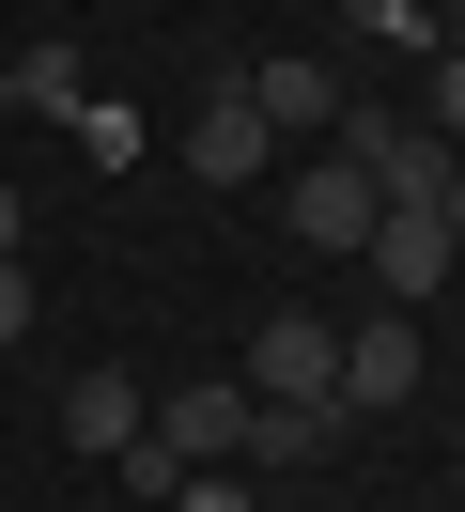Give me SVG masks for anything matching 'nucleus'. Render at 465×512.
Instances as JSON below:
<instances>
[{"instance_id":"nucleus-1","label":"nucleus","mask_w":465,"mask_h":512,"mask_svg":"<svg viewBox=\"0 0 465 512\" xmlns=\"http://www.w3.org/2000/svg\"><path fill=\"white\" fill-rule=\"evenodd\" d=\"M326 156H357V171H372V202H450V171H465L434 125H403V109H372V94H341Z\"/></svg>"},{"instance_id":"nucleus-2","label":"nucleus","mask_w":465,"mask_h":512,"mask_svg":"<svg viewBox=\"0 0 465 512\" xmlns=\"http://www.w3.org/2000/svg\"><path fill=\"white\" fill-rule=\"evenodd\" d=\"M341 388V326L326 311H264L248 326V404H326Z\"/></svg>"},{"instance_id":"nucleus-3","label":"nucleus","mask_w":465,"mask_h":512,"mask_svg":"<svg viewBox=\"0 0 465 512\" xmlns=\"http://www.w3.org/2000/svg\"><path fill=\"white\" fill-rule=\"evenodd\" d=\"M171 466H233L248 450V373H202V388H155V419H140Z\"/></svg>"},{"instance_id":"nucleus-4","label":"nucleus","mask_w":465,"mask_h":512,"mask_svg":"<svg viewBox=\"0 0 465 512\" xmlns=\"http://www.w3.org/2000/svg\"><path fill=\"white\" fill-rule=\"evenodd\" d=\"M233 94L264 109V140H326V125H341V63H310V47H264V63H233Z\"/></svg>"},{"instance_id":"nucleus-5","label":"nucleus","mask_w":465,"mask_h":512,"mask_svg":"<svg viewBox=\"0 0 465 512\" xmlns=\"http://www.w3.org/2000/svg\"><path fill=\"white\" fill-rule=\"evenodd\" d=\"M403 388H419V311H372V326H341V388H326V404H341V419H388Z\"/></svg>"},{"instance_id":"nucleus-6","label":"nucleus","mask_w":465,"mask_h":512,"mask_svg":"<svg viewBox=\"0 0 465 512\" xmlns=\"http://www.w3.org/2000/svg\"><path fill=\"white\" fill-rule=\"evenodd\" d=\"M279 218H295V249H372V218H388V202H372L357 156H310L295 187H279Z\"/></svg>"},{"instance_id":"nucleus-7","label":"nucleus","mask_w":465,"mask_h":512,"mask_svg":"<svg viewBox=\"0 0 465 512\" xmlns=\"http://www.w3.org/2000/svg\"><path fill=\"white\" fill-rule=\"evenodd\" d=\"M357 264H372V295H388V311H419V295L450 280L465 249H450V218H434V202H388V218H372V249H357Z\"/></svg>"},{"instance_id":"nucleus-8","label":"nucleus","mask_w":465,"mask_h":512,"mask_svg":"<svg viewBox=\"0 0 465 512\" xmlns=\"http://www.w3.org/2000/svg\"><path fill=\"white\" fill-rule=\"evenodd\" d=\"M264 156H279V140H264V109L217 78V94L186 109V171H202V187H264Z\"/></svg>"},{"instance_id":"nucleus-9","label":"nucleus","mask_w":465,"mask_h":512,"mask_svg":"<svg viewBox=\"0 0 465 512\" xmlns=\"http://www.w3.org/2000/svg\"><path fill=\"white\" fill-rule=\"evenodd\" d=\"M326 450H341V404H248V450H233V466L279 481V466H326Z\"/></svg>"},{"instance_id":"nucleus-10","label":"nucleus","mask_w":465,"mask_h":512,"mask_svg":"<svg viewBox=\"0 0 465 512\" xmlns=\"http://www.w3.org/2000/svg\"><path fill=\"white\" fill-rule=\"evenodd\" d=\"M62 435H78L93 466H109V450L140 435V373H62Z\"/></svg>"},{"instance_id":"nucleus-11","label":"nucleus","mask_w":465,"mask_h":512,"mask_svg":"<svg viewBox=\"0 0 465 512\" xmlns=\"http://www.w3.org/2000/svg\"><path fill=\"white\" fill-rule=\"evenodd\" d=\"M78 94H93V63H78V47H16V63H0V109H47V125H78Z\"/></svg>"},{"instance_id":"nucleus-12","label":"nucleus","mask_w":465,"mask_h":512,"mask_svg":"<svg viewBox=\"0 0 465 512\" xmlns=\"http://www.w3.org/2000/svg\"><path fill=\"white\" fill-rule=\"evenodd\" d=\"M341 32H357V47H403V63L450 47V32H434V0H341Z\"/></svg>"},{"instance_id":"nucleus-13","label":"nucleus","mask_w":465,"mask_h":512,"mask_svg":"<svg viewBox=\"0 0 465 512\" xmlns=\"http://www.w3.org/2000/svg\"><path fill=\"white\" fill-rule=\"evenodd\" d=\"M78 156H93V171H124V156H140V109H109V94H78Z\"/></svg>"},{"instance_id":"nucleus-14","label":"nucleus","mask_w":465,"mask_h":512,"mask_svg":"<svg viewBox=\"0 0 465 512\" xmlns=\"http://www.w3.org/2000/svg\"><path fill=\"white\" fill-rule=\"evenodd\" d=\"M171 512H264V481H248V466H186Z\"/></svg>"},{"instance_id":"nucleus-15","label":"nucleus","mask_w":465,"mask_h":512,"mask_svg":"<svg viewBox=\"0 0 465 512\" xmlns=\"http://www.w3.org/2000/svg\"><path fill=\"white\" fill-rule=\"evenodd\" d=\"M109 466H124V497H140V512H171V481H186V466H171V450H155V435H124Z\"/></svg>"},{"instance_id":"nucleus-16","label":"nucleus","mask_w":465,"mask_h":512,"mask_svg":"<svg viewBox=\"0 0 465 512\" xmlns=\"http://www.w3.org/2000/svg\"><path fill=\"white\" fill-rule=\"evenodd\" d=\"M434 140L465 156V47H434Z\"/></svg>"},{"instance_id":"nucleus-17","label":"nucleus","mask_w":465,"mask_h":512,"mask_svg":"<svg viewBox=\"0 0 465 512\" xmlns=\"http://www.w3.org/2000/svg\"><path fill=\"white\" fill-rule=\"evenodd\" d=\"M0 342H31V264H0Z\"/></svg>"},{"instance_id":"nucleus-18","label":"nucleus","mask_w":465,"mask_h":512,"mask_svg":"<svg viewBox=\"0 0 465 512\" xmlns=\"http://www.w3.org/2000/svg\"><path fill=\"white\" fill-rule=\"evenodd\" d=\"M16 233H31V202H16V187H0V264H16Z\"/></svg>"},{"instance_id":"nucleus-19","label":"nucleus","mask_w":465,"mask_h":512,"mask_svg":"<svg viewBox=\"0 0 465 512\" xmlns=\"http://www.w3.org/2000/svg\"><path fill=\"white\" fill-rule=\"evenodd\" d=\"M434 218H450V249H465V171H450V202H434Z\"/></svg>"}]
</instances>
